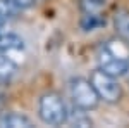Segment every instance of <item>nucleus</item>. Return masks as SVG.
Segmentation results:
<instances>
[{
    "mask_svg": "<svg viewBox=\"0 0 129 128\" xmlns=\"http://www.w3.org/2000/svg\"><path fill=\"white\" fill-rule=\"evenodd\" d=\"M96 62H98L100 69H103L105 73L119 78V76H126V71H127L129 66V57L122 43L107 42V43H102L96 50Z\"/></svg>",
    "mask_w": 129,
    "mask_h": 128,
    "instance_id": "nucleus-1",
    "label": "nucleus"
},
{
    "mask_svg": "<svg viewBox=\"0 0 129 128\" xmlns=\"http://www.w3.org/2000/svg\"><path fill=\"white\" fill-rule=\"evenodd\" d=\"M38 116L45 125L60 126L67 123L69 109L66 106L64 99L57 92H45L38 100Z\"/></svg>",
    "mask_w": 129,
    "mask_h": 128,
    "instance_id": "nucleus-2",
    "label": "nucleus"
},
{
    "mask_svg": "<svg viewBox=\"0 0 129 128\" xmlns=\"http://www.w3.org/2000/svg\"><path fill=\"white\" fill-rule=\"evenodd\" d=\"M69 94H71V100H72V106L84 111H93V109L98 107L100 104V95L96 94V90L93 87L91 80L86 78H72L69 81Z\"/></svg>",
    "mask_w": 129,
    "mask_h": 128,
    "instance_id": "nucleus-3",
    "label": "nucleus"
},
{
    "mask_svg": "<svg viewBox=\"0 0 129 128\" xmlns=\"http://www.w3.org/2000/svg\"><path fill=\"white\" fill-rule=\"evenodd\" d=\"M91 83L96 90V94L100 95V99L103 102H109V104H115L122 99V87L119 85V81L115 76H112L109 73H105L103 69H96L91 73Z\"/></svg>",
    "mask_w": 129,
    "mask_h": 128,
    "instance_id": "nucleus-4",
    "label": "nucleus"
},
{
    "mask_svg": "<svg viewBox=\"0 0 129 128\" xmlns=\"http://www.w3.org/2000/svg\"><path fill=\"white\" fill-rule=\"evenodd\" d=\"M33 121L24 114L14 111H2L0 113V128H31Z\"/></svg>",
    "mask_w": 129,
    "mask_h": 128,
    "instance_id": "nucleus-5",
    "label": "nucleus"
},
{
    "mask_svg": "<svg viewBox=\"0 0 129 128\" xmlns=\"http://www.w3.org/2000/svg\"><path fill=\"white\" fill-rule=\"evenodd\" d=\"M114 26L115 31L126 43H129V10L127 9H117L114 14Z\"/></svg>",
    "mask_w": 129,
    "mask_h": 128,
    "instance_id": "nucleus-6",
    "label": "nucleus"
},
{
    "mask_svg": "<svg viewBox=\"0 0 129 128\" xmlns=\"http://www.w3.org/2000/svg\"><path fill=\"white\" fill-rule=\"evenodd\" d=\"M24 49V42L14 35V33H0V52L9 54V52H21Z\"/></svg>",
    "mask_w": 129,
    "mask_h": 128,
    "instance_id": "nucleus-7",
    "label": "nucleus"
},
{
    "mask_svg": "<svg viewBox=\"0 0 129 128\" xmlns=\"http://www.w3.org/2000/svg\"><path fill=\"white\" fill-rule=\"evenodd\" d=\"M79 24L83 31H95L105 24V16H102V12H83Z\"/></svg>",
    "mask_w": 129,
    "mask_h": 128,
    "instance_id": "nucleus-8",
    "label": "nucleus"
},
{
    "mask_svg": "<svg viewBox=\"0 0 129 128\" xmlns=\"http://www.w3.org/2000/svg\"><path fill=\"white\" fill-rule=\"evenodd\" d=\"M16 64L14 61L7 57L4 52H0V83H9L16 75Z\"/></svg>",
    "mask_w": 129,
    "mask_h": 128,
    "instance_id": "nucleus-9",
    "label": "nucleus"
},
{
    "mask_svg": "<svg viewBox=\"0 0 129 128\" xmlns=\"http://www.w3.org/2000/svg\"><path fill=\"white\" fill-rule=\"evenodd\" d=\"M86 113L88 111L79 109V107L74 106V109L71 111L69 116H67V123H69L71 126H91L93 121H91V118H89Z\"/></svg>",
    "mask_w": 129,
    "mask_h": 128,
    "instance_id": "nucleus-10",
    "label": "nucleus"
},
{
    "mask_svg": "<svg viewBox=\"0 0 129 128\" xmlns=\"http://www.w3.org/2000/svg\"><path fill=\"white\" fill-rule=\"evenodd\" d=\"M21 12L19 7H16L10 0H0V17H4L5 21L17 17V14Z\"/></svg>",
    "mask_w": 129,
    "mask_h": 128,
    "instance_id": "nucleus-11",
    "label": "nucleus"
},
{
    "mask_svg": "<svg viewBox=\"0 0 129 128\" xmlns=\"http://www.w3.org/2000/svg\"><path fill=\"white\" fill-rule=\"evenodd\" d=\"M16 7H19L21 10H26V9H29L31 5L35 4V0H10Z\"/></svg>",
    "mask_w": 129,
    "mask_h": 128,
    "instance_id": "nucleus-12",
    "label": "nucleus"
},
{
    "mask_svg": "<svg viewBox=\"0 0 129 128\" xmlns=\"http://www.w3.org/2000/svg\"><path fill=\"white\" fill-rule=\"evenodd\" d=\"M5 23H7V21L4 19V17H0V33H4V31H5V30H4V28H5Z\"/></svg>",
    "mask_w": 129,
    "mask_h": 128,
    "instance_id": "nucleus-13",
    "label": "nucleus"
},
{
    "mask_svg": "<svg viewBox=\"0 0 129 128\" xmlns=\"http://www.w3.org/2000/svg\"><path fill=\"white\" fill-rule=\"evenodd\" d=\"M4 102H5V100H4V95L0 94V113L4 111Z\"/></svg>",
    "mask_w": 129,
    "mask_h": 128,
    "instance_id": "nucleus-14",
    "label": "nucleus"
},
{
    "mask_svg": "<svg viewBox=\"0 0 129 128\" xmlns=\"http://www.w3.org/2000/svg\"><path fill=\"white\" fill-rule=\"evenodd\" d=\"M126 78L129 80V66H127V71H126Z\"/></svg>",
    "mask_w": 129,
    "mask_h": 128,
    "instance_id": "nucleus-15",
    "label": "nucleus"
},
{
    "mask_svg": "<svg viewBox=\"0 0 129 128\" xmlns=\"http://www.w3.org/2000/svg\"><path fill=\"white\" fill-rule=\"evenodd\" d=\"M102 2H103V0H102Z\"/></svg>",
    "mask_w": 129,
    "mask_h": 128,
    "instance_id": "nucleus-16",
    "label": "nucleus"
}]
</instances>
